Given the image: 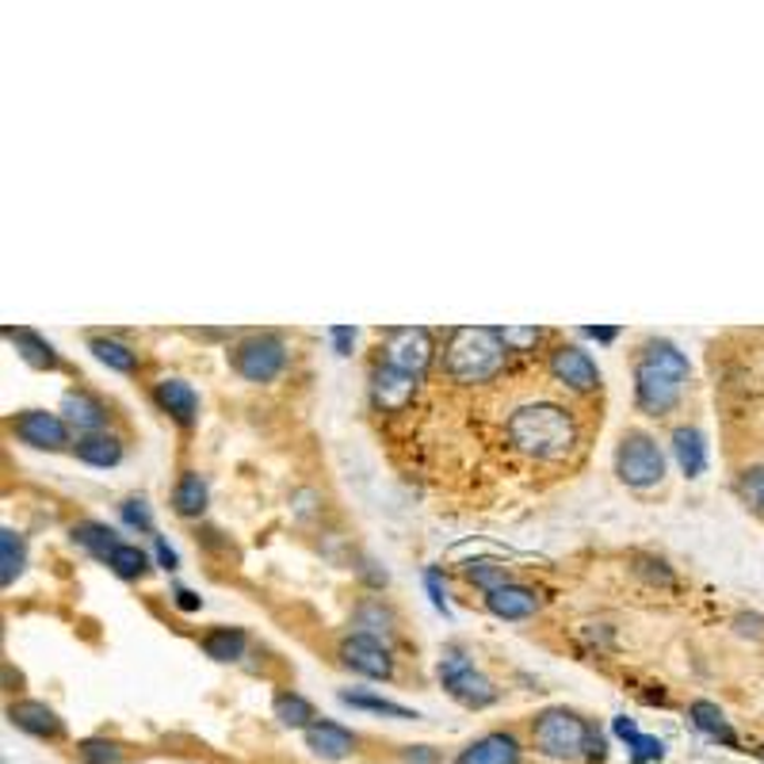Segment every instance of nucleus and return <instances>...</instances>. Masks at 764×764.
Masks as SVG:
<instances>
[{"label":"nucleus","instance_id":"obj_31","mask_svg":"<svg viewBox=\"0 0 764 764\" xmlns=\"http://www.w3.org/2000/svg\"><path fill=\"white\" fill-rule=\"evenodd\" d=\"M340 700H345L348 707H359V711H375V715H390V719H417V711L401 707V703H394V700H379V695H364V692H340Z\"/></svg>","mask_w":764,"mask_h":764},{"label":"nucleus","instance_id":"obj_8","mask_svg":"<svg viewBox=\"0 0 764 764\" xmlns=\"http://www.w3.org/2000/svg\"><path fill=\"white\" fill-rule=\"evenodd\" d=\"M383 364L398 367V371L420 375L432 364V333L420 329V325H406V329H386V345H383Z\"/></svg>","mask_w":764,"mask_h":764},{"label":"nucleus","instance_id":"obj_29","mask_svg":"<svg viewBox=\"0 0 764 764\" xmlns=\"http://www.w3.org/2000/svg\"><path fill=\"white\" fill-rule=\"evenodd\" d=\"M77 757H81V764H123L126 750L115 737H84L77 745Z\"/></svg>","mask_w":764,"mask_h":764},{"label":"nucleus","instance_id":"obj_30","mask_svg":"<svg viewBox=\"0 0 764 764\" xmlns=\"http://www.w3.org/2000/svg\"><path fill=\"white\" fill-rule=\"evenodd\" d=\"M108 566L119 573V578L134 581V578H142V573L150 570V558H145L142 547H134V543H119L115 551H111Z\"/></svg>","mask_w":764,"mask_h":764},{"label":"nucleus","instance_id":"obj_35","mask_svg":"<svg viewBox=\"0 0 764 764\" xmlns=\"http://www.w3.org/2000/svg\"><path fill=\"white\" fill-rule=\"evenodd\" d=\"M119 512H123V520L131 523V528L153 531V517H150V509H145L142 497H131V501H123V505H119Z\"/></svg>","mask_w":764,"mask_h":764},{"label":"nucleus","instance_id":"obj_24","mask_svg":"<svg viewBox=\"0 0 764 764\" xmlns=\"http://www.w3.org/2000/svg\"><path fill=\"white\" fill-rule=\"evenodd\" d=\"M4 337L23 352V359H28L31 367H47V371H54V367H58V352L50 348L47 340L39 337V333H31V329H4Z\"/></svg>","mask_w":764,"mask_h":764},{"label":"nucleus","instance_id":"obj_41","mask_svg":"<svg viewBox=\"0 0 764 764\" xmlns=\"http://www.w3.org/2000/svg\"><path fill=\"white\" fill-rule=\"evenodd\" d=\"M173 597H176V608H184V612H200V608H203V597H200V592H192V589H176Z\"/></svg>","mask_w":764,"mask_h":764},{"label":"nucleus","instance_id":"obj_4","mask_svg":"<svg viewBox=\"0 0 764 764\" xmlns=\"http://www.w3.org/2000/svg\"><path fill=\"white\" fill-rule=\"evenodd\" d=\"M531 742H536V750L551 761H581V757H589L592 726L566 707H547L543 715L531 723Z\"/></svg>","mask_w":764,"mask_h":764},{"label":"nucleus","instance_id":"obj_25","mask_svg":"<svg viewBox=\"0 0 764 764\" xmlns=\"http://www.w3.org/2000/svg\"><path fill=\"white\" fill-rule=\"evenodd\" d=\"M23 566H28V547H23V536L12 528L0 531V581L4 585H12L16 578L23 573Z\"/></svg>","mask_w":764,"mask_h":764},{"label":"nucleus","instance_id":"obj_20","mask_svg":"<svg viewBox=\"0 0 764 764\" xmlns=\"http://www.w3.org/2000/svg\"><path fill=\"white\" fill-rule=\"evenodd\" d=\"M689 719H692V726L700 730V734H707V737H711V742L737 745L734 730H730L726 715H723V711L715 707V703H707V700H695L692 707H689Z\"/></svg>","mask_w":764,"mask_h":764},{"label":"nucleus","instance_id":"obj_21","mask_svg":"<svg viewBox=\"0 0 764 764\" xmlns=\"http://www.w3.org/2000/svg\"><path fill=\"white\" fill-rule=\"evenodd\" d=\"M77 459L89 462V467H115L123 459V444L108 432H92L77 440Z\"/></svg>","mask_w":764,"mask_h":764},{"label":"nucleus","instance_id":"obj_38","mask_svg":"<svg viewBox=\"0 0 764 764\" xmlns=\"http://www.w3.org/2000/svg\"><path fill=\"white\" fill-rule=\"evenodd\" d=\"M734 631L737 634H750V639H761V634H764V620H761V615H734Z\"/></svg>","mask_w":764,"mask_h":764},{"label":"nucleus","instance_id":"obj_6","mask_svg":"<svg viewBox=\"0 0 764 764\" xmlns=\"http://www.w3.org/2000/svg\"><path fill=\"white\" fill-rule=\"evenodd\" d=\"M615 475L634 489L658 486L661 475H665V455H661L654 436L627 432L620 440V451H615Z\"/></svg>","mask_w":764,"mask_h":764},{"label":"nucleus","instance_id":"obj_11","mask_svg":"<svg viewBox=\"0 0 764 764\" xmlns=\"http://www.w3.org/2000/svg\"><path fill=\"white\" fill-rule=\"evenodd\" d=\"M551 375L562 386H570V390L578 394H589L600 386V367L597 359L589 356V352H581L578 345H562L551 352Z\"/></svg>","mask_w":764,"mask_h":764},{"label":"nucleus","instance_id":"obj_23","mask_svg":"<svg viewBox=\"0 0 764 764\" xmlns=\"http://www.w3.org/2000/svg\"><path fill=\"white\" fill-rule=\"evenodd\" d=\"M73 543L84 547V551L96 554V558H111V551L119 547V539H115V531H111L108 523L81 520V523H73Z\"/></svg>","mask_w":764,"mask_h":764},{"label":"nucleus","instance_id":"obj_5","mask_svg":"<svg viewBox=\"0 0 764 764\" xmlns=\"http://www.w3.org/2000/svg\"><path fill=\"white\" fill-rule=\"evenodd\" d=\"M440 681L444 689H448L455 700L462 703V707H489V703L497 700V689L493 681H489L486 673H478L475 661L462 654L459 646H448L440 658Z\"/></svg>","mask_w":764,"mask_h":764},{"label":"nucleus","instance_id":"obj_33","mask_svg":"<svg viewBox=\"0 0 764 764\" xmlns=\"http://www.w3.org/2000/svg\"><path fill=\"white\" fill-rule=\"evenodd\" d=\"M467 578L475 581V585H482L486 592L509 585V573H505V566H493V562H470L467 566Z\"/></svg>","mask_w":764,"mask_h":764},{"label":"nucleus","instance_id":"obj_44","mask_svg":"<svg viewBox=\"0 0 764 764\" xmlns=\"http://www.w3.org/2000/svg\"><path fill=\"white\" fill-rule=\"evenodd\" d=\"M585 337L600 340V345H608V340H615V337H620V329H608V325H604V329H597V325H592V329H585Z\"/></svg>","mask_w":764,"mask_h":764},{"label":"nucleus","instance_id":"obj_17","mask_svg":"<svg viewBox=\"0 0 764 764\" xmlns=\"http://www.w3.org/2000/svg\"><path fill=\"white\" fill-rule=\"evenodd\" d=\"M153 401H157L161 409H165L169 417L176 420V425H195V414H200V398H195V390L187 386L184 379H161L153 386Z\"/></svg>","mask_w":764,"mask_h":764},{"label":"nucleus","instance_id":"obj_14","mask_svg":"<svg viewBox=\"0 0 764 764\" xmlns=\"http://www.w3.org/2000/svg\"><path fill=\"white\" fill-rule=\"evenodd\" d=\"M8 723L20 726L23 734H31V737H62L65 734V723L58 719V711L39 700L12 703V707H8Z\"/></svg>","mask_w":764,"mask_h":764},{"label":"nucleus","instance_id":"obj_15","mask_svg":"<svg viewBox=\"0 0 764 764\" xmlns=\"http://www.w3.org/2000/svg\"><path fill=\"white\" fill-rule=\"evenodd\" d=\"M455 764H520V742L512 734L493 730V734H482L478 742H470Z\"/></svg>","mask_w":764,"mask_h":764},{"label":"nucleus","instance_id":"obj_26","mask_svg":"<svg viewBox=\"0 0 764 764\" xmlns=\"http://www.w3.org/2000/svg\"><path fill=\"white\" fill-rule=\"evenodd\" d=\"M173 509L180 517H200L207 509V482L200 475H184L173 489Z\"/></svg>","mask_w":764,"mask_h":764},{"label":"nucleus","instance_id":"obj_18","mask_svg":"<svg viewBox=\"0 0 764 764\" xmlns=\"http://www.w3.org/2000/svg\"><path fill=\"white\" fill-rule=\"evenodd\" d=\"M62 414H65V425L81 428L84 436L100 432V428H104V420H108L104 401L92 398V394H84V390L65 394V398H62Z\"/></svg>","mask_w":764,"mask_h":764},{"label":"nucleus","instance_id":"obj_34","mask_svg":"<svg viewBox=\"0 0 764 764\" xmlns=\"http://www.w3.org/2000/svg\"><path fill=\"white\" fill-rule=\"evenodd\" d=\"M631 745V761L634 764H646V761H661L665 757V742H658V737H650V734H639L634 742H627Z\"/></svg>","mask_w":764,"mask_h":764},{"label":"nucleus","instance_id":"obj_42","mask_svg":"<svg viewBox=\"0 0 764 764\" xmlns=\"http://www.w3.org/2000/svg\"><path fill=\"white\" fill-rule=\"evenodd\" d=\"M406 761H409V764H432L436 753L428 750V745H414V750H406Z\"/></svg>","mask_w":764,"mask_h":764},{"label":"nucleus","instance_id":"obj_7","mask_svg":"<svg viewBox=\"0 0 764 764\" xmlns=\"http://www.w3.org/2000/svg\"><path fill=\"white\" fill-rule=\"evenodd\" d=\"M287 364V348L272 333H253L234 348V371L248 383H272Z\"/></svg>","mask_w":764,"mask_h":764},{"label":"nucleus","instance_id":"obj_39","mask_svg":"<svg viewBox=\"0 0 764 764\" xmlns=\"http://www.w3.org/2000/svg\"><path fill=\"white\" fill-rule=\"evenodd\" d=\"M329 337H333V345H337L340 356H348L352 345H356V329H348V325H337V329H333Z\"/></svg>","mask_w":764,"mask_h":764},{"label":"nucleus","instance_id":"obj_28","mask_svg":"<svg viewBox=\"0 0 764 764\" xmlns=\"http://www.w3.org/2000/svg\"><path fill=\"white\" fill-rule=\"evenodd\" d=\"M276 719L283 726H291V730H306V726L317 723L310 700H303L298 692H279L276 695Z\"/></svg>","mask_w":764,"mask_h":764},{"label":"nucleus","instance_id":"obj_37","mask_svg":"<svg viewBox=\"0 0 764 764\" xmlns=\"http://www.w3.org/2000/svg\"><path fill=\"white\" fill-rule=\"evenodd\" d=\"M425 589H428V597H432V604L440 608V612H451V608H448V592H444V585H440V573L428 570L425 573Z\"/></svg>","mask_w":764,"mask_h":764},{"label":"nucleus","instance_id":"obj_40","mask_svg":"<svg viewBox=\"0 0 764 764\" xmlns=\"http://www.w3.org/2000/svg\"><path fill=\"white\" fill-rule=\"evenodd\" d=\"M153 554H157V562L161 566H165V570H176V566H180V558H176V551H173V547H169L165 543V539H153Z\"/></svg>","mask_w":764,"mask_h":764},{"label":"nucleus","instance_id":"obj_43","mask_svg":"<svg viewBox=\"0 0 764 764\" xmlns=\"http://www.w3.org/2000/svg\"><path fill=\"white\" fill-rule=\"evenodd\" d=\"M612 730H615V734L623 737V742H634V737H639V730H634V723H631V719H627V715H620V719H615V723H612Z\"/></svg>","mask_w":764,"mask_h":764},{"label":"nucleus","instance_id":"obj_1","mask_svg":"<svg viewBox=\"0 0 764 764\" xmlns=\"http://www.w3.org/2000/svg\"><path fill=\"white\" fill-rule=\"evenodd\" d=\"M689 383V359L669 340H646L642 356L634 364V401L642 414L661 417L681 401V390Z\"/></svg>","mask_w":764,"mask_h":764},{"label":"nucleus","instance_id":"obj_12","mask_svg":"<svg viewBox=\"0 0 764 764\" xmlns=\"http://www.w3.org/2000/svg\"><path fill=\"white\" fill-rule=\"evenodd\" d=\"M414 390H417L414 375L398 371V367H390V364L375 367V375H371V398H375V406L386 409V414H398V409H406L409 398H414Z\"/></svg>","mask_w":764,"mask_h":764},{"label":"nucleus","instance_id":"obj_2","mask_svg":"<svg viewBox=\"0 0 764 764\" xmlns=\"http://www.w3.org/2000/svg\"><path fill=\"white\" fill-rule=\"evenodd\" d=\"M505 436L509 444L531 459H562L566 451L573 448V420L562 406H551V401H536V406H520L517 414L505 425Z\"/></svg>","mask_w":764,"mask_h":764},{"label":"nucleus","instance_id":"obj_13","mask_svg":"<svg viewBox=\"0 0 764 764\" xmlns=\"http://www.w3.org/2000/svg\"><path fill=\"white\" fill-rule=\"evenodd\" d=\"M303 734H306V750L322 761H345L356 753V734L340 723H329V719H317V723L306 726Z\"/></svg>","mask_w":764,"mask_h":764},{"label":"nucleus","instance_id":"obj_36","mask_svg":"<svg viewBox=\"0 0 764 764\" xmlns=\"http://www.w3.org/2000/svg\"><path fill=\"white\" fill-rule=\"evenodd\" d=\"M501 333V340H505V348H517V352H523V348H531V345H539V337H543V329H536V325H531V329H497Z\"/></svg>","mask_w":764,"mask_h":764},{"label":"nucleus","instance_id":"obj_9","mask_svg":"<svg viewBox=\"0 0 764 764\" xmlns=\"http://www.w3.org/2000/svg\"><path fill=\"white\" fill-rule=\"evenodd\" d=\"M340 661H345L352 673L367 676V681H386V676L394 673L390 650H386L375 634H348V639L340 642Z\"/></svg>","mask_w":764,"mask_h":764},{"label":"nucleus","instance_id":"obj_22","mask_svg":"<svg viewBox=\"0 0 764 764\" xmlns=\"http://www.w3.org/2000/svg\"><path fill=\"white\" fill-rule=\"evenodd\" d=\"M248 639L242 627H214V631L203 634V654L214 661H237L245 654Z\"/></svg>","mask_w":764,"mask_h":764},{"label":"nucleus","instance_id":"obj_3","mask_svg":"<svg viewBox=\"0 0 764 764\" xmlns=\"http://www.w3.org/2000/svg\"><path fill=\"white\" fill-rule=\"evenodd\" d=\"M505 340L497 329H455L444 348V367L455 383H489L505 367Z\"/></svg>","mask_w":764,"mask_h":764},{"label":"nucleus","instance_id":"obj_19","mask_svg":"<svg viewBox=\"0 0 764 764\" xmlns=\"http://www.w3.org/2000/svg\"><path fill=\"white\" fill-rule=\"evenodd\" d=\"M673 455H676V462H681L684 475L700 478L703 467H707V440H703L700 428H692V425L676 428V432H673Z\"/></svg>","mask_w":764,"mask_h":764},{"label":"nucleus","instance_id":"obj_27","mask_svg":"<svg viewBox=\"0 0 764 764\" xmlns=\"http://www.w3.org/2000/svg\"><path fill=\"white\" fill-rule=\"evenodd\" d=\"M89 348H92V356H96L100 364L111 367V371L131 375L134 367H139V352H131L126 345H119V340H111V337H92Z\"/></svg>","mask_w":764,"mask_h":764},{"label":"nucleus","instance_id":"obj_10","mask_svg":"<svg viewBox=\"0 0 764 764\" xmlns=\"http://www.w3.org/2000/svg\"><path fill=\"white\" fill-rule=\"evenodd\" d=\"M12 432L39 451H58L70 444V425L58 414H47V409H28V414H20L12 420Z\"/></svg>","mask_w":764,"mask_h":764},{"label":"nucleus","instance_id":"obj_16","mask_svg":"<svg viewBox=\"0 0 764 764\" xmlns=\"http://www.w3.org/2000/svg\"><path fill=\"white\" fill-rule=\"evenodd\" d=\"M486 608L497 615V620H528V615L539 608V592L509 581V585L486 592Z\"/></svg>","mask_w":764,"mask_h":764},{"label":"nucleus","instance_id":"obj_32","mask_svg":"<svg viewBox=\"0 0 764 764\" xmlns=\"http://www.w3.org/2000/svg\"><path fill=\"white\" fill-rule=\"evenodd\" d=\"M737 493L753 512L764 517V467H745L742 478H737Z\"/></svg>","mask_w":764,"mask_h":764}]
</instances>
